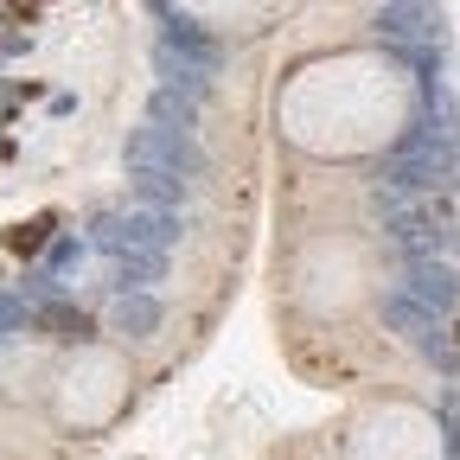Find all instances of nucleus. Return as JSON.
Wrapping results in <instances>:
<instances>
[{"mask_svg": "<svg viewBox=\"0 0 460 460\" xmlns=\"http://www.w3.org/2000/svg\"><path fill=\"white\" fill-rule=\"evenodd\" d=\"M154 326H160V307L147 295H122V301H115V332H122V339H147Z\"/></svg>", "mask_w": 460, "mask_h": 460, "instance_id": "nucleus-6", "label": "nucleus"}, {"mask_svg": "<svg viewBox=\"0 0 460 460\" xmlns=\"http://www.w3.org/2000/svg\"><path fill=\"white\" fill-rule=\"evenodd\" d=\"M32 326H39L45 339H58V345H84V339H90V320H84L77 307H39Z\"/></svg>", "mask_w": 460, "mask_h": 460, "instance_id": "nucleus-5", "label": "nucleus"}, {"mask_svg": "<svg viewBox=\"0 0 460 460\" xmlns=\"http://www.w3.org/2000/svg\"><path fill=\"white\" fill-rule=\"evenodd\" d=\"M45 237H51V217H32V224H20V230H7V250H13V256H39Z\"/></svg>", "mask_w": 460, "mask_h": 460, "instance_id": "nucleus-8", "label": "nucleus"}, {"mask_svg": "<svg viewBox=\"0 0 460 460\" xmlns=\"http://www.w3.org/2000/svg\"><path fill=\"white\" fill-rule=\"evenodd\" d=\"M454 332H460V326H454ZM454 358H460V339H454Z\"/></svg>", "mask_w": 460, "mask_h": 460, "instance_id": "nucleus-9", "label": "nucleus"}, {"mask_svg": "<svg viewBox=\"0 0 460 460\" xmlns=\"http://www.w3.org/2000/svg\"><path fill=\"white\" fill-rule=\"evenodd\" d=\"M441 160H435V147H422V141H410L402 154H390V166H384V186L402 199V192H435L441 186Z\"/></svg>", "mask_w": 460, "mask_h": 460, "instance_id": "nucleus-3", "label": "nucleus"}, {"mask_svg": "<svg viewBox=\"0 0 460 460\" xmlns=\"http://www.w3.org/2000/svg\"><path fill=\"white\" fill-rule=\"evenodd\" d=\"M416 301L435 314V307H454V275L435 269V262H416Z\"/></svg>", "mask_w": 460, "mask_h": 460, "instance_id": "nucleus-7", "label": "nucleus"}, {"mask_svg": "<svg viewBox=\"0 0 460 460\" xmlns=\"http://www.w3.org/2000/svg\"><path fill=\"white\" fill-rule=\"evenodd\" d=\"M390 237L402 243L410 262H435V250L454 243V224L435 217V205H390Z\"/></svg>", "mask_w": 460, "mask_h": 460, "instance_id": "nucleus-2", "label": "nucleus"}, {"mask_svg": "<svg viewBox=\"0 0 460 460\" xmlns=\"http://www.w3.org/2000/svg\"><path fill=\"white\" fill-rule=\"evenodd\" d=\"M384 320H390L402 339H410V345H422V352H441V332H435V314H429V307L390 295V301H384Z\"/></svg>", "mask_w": 460, "mask_h": 460, "instance_id": "nucleus-4", "label": "nucleus"}, {"mask_svg": "<svg viewBox=\"0 0 460 460\" xmlns=\"http://www.w3.org/2000/svg\"><path fill=\"white\" fill-rule=\"evenodd\" d=\"M96 237H102V243H109L115 256H128V250H166V237H172V217H166V205H141V211H109Z\"/></svg>", "mask_w": 460, "mask_h": 460, "instance_id": "nucleus-1", "label": "nucleus"}]
</instances>
